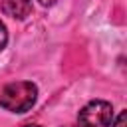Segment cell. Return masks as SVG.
<instances>
[{
    "mask_svg": "<svg viewBox=\"0 0 127 127\" xmlns=\"http://www.w3.org/2000/svg\"><path fill=\"white\" fill-rule=\"evenodd\" d=\"M38 99V87L32 81H14L0 89V107L10 113H26Z\"/></svg>",
    "mask_w": 127,
    "mask_h": 127,
    "instance_id": "obj_1",
    "label": "cell"
},
{
    "mask_svg": "<svg viewBox=\"0 0 127 127\" xmlns=\"http://www.w3.org/2000/svg\"><path fill=\"white\" fill-rule=\"evenodd\" d=\"M113 123V107L109 101L93 99L81 107L77 115L79 127H111Z\"/></svg>",
    "mask_w": 127,
    "mask_h": 127,
    "instance_id": "obj_2",
    "label": "cell"
},
{
    "mask_svg": "<svg viewBox=\"0 0 127 127\" xmlns=\"http://www.w3.org/2000/svg\"><path fill=\"white\" fill-rule=\"evenodd\" d=\"M0 10L14 20H24L32 12V0H0Z\"/></svg>",
    "mask_w": 127,
    "mask_h": 127,
    "instance_id": "obj_3",
    "label": "cell"
},
{
    "mask_svg": "<svg viewBox=\"0 0 127 127\" xmlns=\"http://www.w3.org/2000/svg\"><path fill=\"white\" fill-rule=\"evenodd\" d=\"M6 44H8V30H6L4 22L0 20V52L6 48Z\"/></svg>",
    "mask_w": 127,
    "mask_h": 127,
    "instance_id": "obj_4",
    "label": "cell"
},
{
    "mask_svg": "<svg viewBox=\"0 0 127 127\" xmlns=\"http://www.w3.org/2000/svg\"><path fill=\"white\" fill-rule=\"evenodd\" d=\"M111 127H127V111H121L117 119L111 123Z\"/></svg>",
    "mask_w": 127,
    "mask_h": 127,
    "instance_id": "obj_5",
    "label": "cell"
},
{
    "mask_svg": "<svg viewBox=\"0 0 127 127\" xmlns=\"http://www.w3.org/2000/svg\"><path fill=\"white\" fill-rule=\"evenodd\" d=\"M42 6H54V4H58L60 0H38Z\"/></svg>",
    "mask_w": 127,
    "mask_h": 127,
    "instance_id": "obj_6",
    "label": "cell"
},
{
    "mask_svg": "<svg viewBox=\"0 0 127 127\" xmlns=\"http://www.w3.org/2000/svg\"><path fill=\"white\" fill-rule=\"evenodd\" d=\"M24 127H40V125H24Z\"/></svg>",
    "mask_w": 127,
    "mask_h": 127,
    "instance_id": "obj_7",
    "label": "cell"
}]
</instances>
